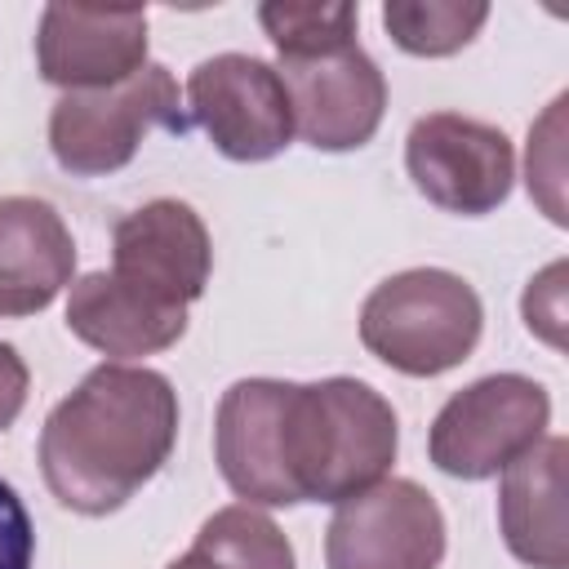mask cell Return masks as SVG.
<instances>
[{
    "mask_svg": "<svg viewBox=\"0 0 569 569\" xmlns=\"http://www.w3.org/2000/svg\"><path fill=\"white\" fill-rule=\"evenodd\" d=\"M178 391L147 365H98L40 427V476L76 516L120 511L173 453Z\"/></svg>",
    "mask_w": 569,
    "mask_h": 569,
    "instance_id": "6da1fadb",
    "label": "cell"
},
{
    "mask_svg": "<svg viewBox=\"0 0 569 569\" xmlns=\"http://www.w3.org/2000/svg\"><path fill=\"white\" fill-rule=\"evenodd\" d=\"M396 409L360 378L289 382L280 453L293 502H347L396 462Z\"/></svg>",
    "mask_w": 569,
    "mask_h": 569,
    "instance_id": "7a4b0ae2",
    "label": "cell"
},
{
    "mask_svg": "<svg viewBox=\"0 0 569 569\" xmlns=\"http://www.w3.org/2000/svg\"><path fill=\"white\" fill-rule=\"evenodd\" d=\"M485 329L480 293L445 267H409L373 284L360 307V342L387 369L436 378L458 369Z\"/></svg>",
    "mask_w": 569,
    "mask_h": 569,
    "instance_id": "3957f363",
    "label": "cell"
},
{
    "mask_svg": "<svg viewBox=\"0 0 569 569\" xmlns=\"http://www.w3.org/2000/svg\"><path fill=\"white\" fill-rule=\"evenodd\" d=\"M151 129L187 133L191 120L169 67L147 62L120 84L62 93L49 111V151L76 178H102L124 169Z\"/></svg>",
    "mask_w": 569,
    "mask_h": 569,
    "instance_id": "277c9868",
    "label": "cell"
},
{
    "mask_svg": "<svg viewBox=\"0 0 569 569\" xmlns=\"http://www.w3.org/2000/svg\"><path fill=\"white\" fill-rule=\"evenodd\" d=\"M551 422V396L525 373H489L453 391L431 431L427 453L453 480H489L529 453Z\"/></svg>",
    "mask_w": 569,
    "mask_h": 569,
    "instance_id": "5b68a950",
    "label": "cell"
},
{
    "mask_svg": "<svg viewBox=\"0 0 569 569\" xmlns=\"http://www.w3.org/2000/svg\"><path fill=\"white\" fill-rule=\"evenodd\" d=\"M405 169L436 209L480 218L511 196L516 151L511 138L489 120L462 111H427L405 138Z\"/></svg>",
    "mask_w": 569,
    "mask_h": 569,
    "instance_id": "8992f818",
    "label": "cell"
},
{
    "mask_svg": "<svg viewBox=\"0 0 569 569\" xmlns=\"http://www.w3.org/2000/svg\"><path fill=\"white\" fill-rule=\"evenodd\" d=\"M187 120L240 164L271 160L293 138V107L271 62L249 53H213L187 76Z\"/></svg>",
    "mask_w": 569,
    "mask_h": 569,
    "instance_id": "52a82bcc",
    "label": "cell"
},
{
    "mask_svg": "<svg viewBox=\"0 0 569 569\" xmlns=\"http://www.w3.org/2000/svg\"><path fill=\"white\" fill-rule=\"evenodd\" d=\"M445 516L436 498L405 476H382L338 502L325 529L329 569H440Z\"/></svg>",
    "mask_w": 569,
    "mask_h": 569,
    "instance_id": "ba28073f",
    "label": "cell"
},
{
    "mask_svg": "<svg viewBox=\"0 0 569 569\" xmlns=\"http://www.w3.org/2000/svg\"><path fill=\"white\" fill-rule=\"evenodd\" d=\"M209 271V227L187 200H147L111 231V276L164 311H187L204 293Z\"/></svg>",
    "mask_w": 569,
    "mask_h": 569,
    "instance_id": "9c48e42d",
    "label": "cell"
},
{
    "mask_svg": "<svg viewBox=\"0 0 569 569\" xmlns=\"http://www.w3.org/2000/svg\"><path fill=\"white\" fill-rule=\"evenodd\" d=\"M280 80L293 107V133L316 151L365 147L387 111V80L360 44L311 58H280Z\"/></svg>",
    "mask_w": 569,
    "mask_h": 569,
    "instance_id": "30bf717a",
    "label": "cell"
},
{
    "mask_svg": "<svg viewBox=\"0 0 569 569\" xmlns=\"http://www.w3.org/2000/svg\"><path fill=\"white\" fill-rule=\"evenodd\" d=\"M36 67L62 93L129 80L147 67V9L49 4L36 31Z\"/></svg>",
    "mask_w": 569,
    "mask_h": 569,
    "instance_id": "8fae6325",
    "label": "cell"
},
{
    "mask_svg": "<svg viewBox=\"0 0 569 569\" xmlns=\"http://www.w3.org/2000/svg\"><path fill=\"white\" fill-rule=\"evenodd\" d=\"M565 462L569 440L542 436L520 453L498 485V529L507 551L529 569H569L565 533Z\"/></svg>",
    "mask_w": 569,
    "mask_h": 569,
    "instance_id": "7c38bea8",
    "label": "cell"
},
{
    "mask_svg": "<svg viewBox=\"0 0 569 569\" xmlns=\"http://www.w3.org/2000/svg\"><path fill=\"white\" fill-rule=\"evenodd\" d=\"M76 276V240L40 196H0V316L44 311Z\"/></svg>",
    "mask_w": 569,
    "mask_h": 569,
    "instance_id": "4fadbf2b",
    "label": "cell"
},
{
    "mask_svg": "<svg viewBox=\"0 0 569 569\" xmlns=\"http://www.w3.org/2000/svg\"><path fill=\"white\" fill-rule=\"evenodd\" d=\"M67 329L102 356L133 360L173 347L187 333V311H164L138 298L111 271H84L80 280H71Z\"/></svg>",
    "mask_w": 569,
    "mask_h": 569,
    "instance_id": "5bb4252c",
    "label": "cell"
},
{
    "mask_svg": "<svg viewBox=\"0 0 569 569\" xmlns=\"http://www.w3.org/2000/svg\"><path fill=\"white\" fill-rule=\"evenodd\" d=\"M164 569H298V560L293 542L267 511L236 502L213 511L200 525L196 542Z\"/></svg>",
    "mask_w": 569,
    "mask_h": 569,
    "instance_id": "9a60e30c",
    "label": "cell"
},
{
    "mask_svg": "<svg viewBox=\"0 0 569 569\" xmlns=\"http://www.w3.org/2000/svg\"><path fill=\"white\" fill-rule=\"evenodd\" d=\"M489 22V4L480 0H387L382 27L413 58H449L476 40Z\"/></svg>",
    "mask_w": 569,
    "mask_h": 569,
    "instance_id": "2e32d148",
    "label": "cell"
},
{
    "mask_svg": "<svg viewBox=\"0 0 569 569\" xmlns=\"http://www.w3.org/2000/svg\"><path fill=\"white\" fill-rule=\"evenodd\" d=\"M258 22L267 31V40L276 44L280 58H311L325 49H342L356 44V22L360 9L338 0V4H320V0H271L258 9Z\"/></svg>",
    "mask_w": 569,
    "mask_h": 569,
    "instance_id": "e0dca14e",
    "label": "cell"
},
{
    "mask_svg": "<svg viewBox=\"0 0 569 569\" xmlns=\"http://www.w3.org/2000/svg\"><path fill=\"white\" fill-rule=\"evenodd\" d=\"M36 560V529L31 516L9 480H0V569H31Z\"/></svg>",
    "mask_w": 569,
    "mask_h": 569,
    "instance_id": "ac0fdd59",
    "label": "cell"
},
{
    "mask_svg": "<svg viewBox=\"0 0 569 569\" xmlns=\"http://www.w3.org/2000/svg\"><path fill=\"white\" fill-rule=\"evenodd\" d=\"M27 387H31L27 360L18 356L13 342H0V431L13 427V418L22 413V405H27Z\"/></svg>",
    "mask_w": 569,
    "mask_h": 569,
    "instance_id": "d6986e66",
    "label": "cell"
}]
</instances>
